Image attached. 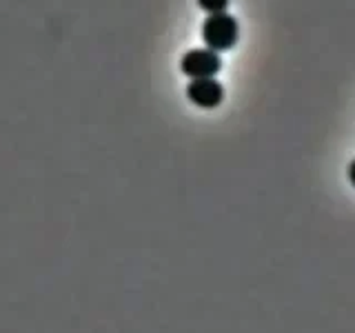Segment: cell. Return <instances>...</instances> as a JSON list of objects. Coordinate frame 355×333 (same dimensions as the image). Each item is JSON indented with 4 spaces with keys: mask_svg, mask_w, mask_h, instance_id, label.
<instances>
[{
    "mask_svg": "<svg viewBox=\"0 0 355 333\" xmlns=\"http://www.w3.org/2000/svg\"><path fill=\"white\" fill-rule=\"evenodd\" d=\"M240 38V25L227 11L222 14H209V18L202 22V40L207 49L211 51H229L236 47Z\"/></svg>",
    "mask_w": 355,
    "mask_h": 333,
    "instance_id": "6da1fadb",
    "label": "cell"
},
{
    "mask_svg": "<svg viewBox=\"0 0 355 333\" xmlns=\"http://www.w3.org/2000/svg\"><path fill=\"white\" fill-rule=\"evenodd\" d=\"M222 69V58L211 49H191L182 56L180 71L187 78H216Z\"/></svg>",
    "mask_w": 355,
    "mask_h": 333,
    "instance_id": "7a4b0ae2",
    "label": "cell"
},
{
    "mask_svg": "<svg viewBox=\"0 0 355 333\" xmlns=\"http://www.w3.org/2000/svg\"><path fill=\"white\" fill-rule=\"evenodd\" d=\"M187 98L200 109H216L225 100V87L216 78H193L187 87Z\"/></svg>",
    "mask_w": 355,
    "mask_h": 333,
    "instance_id": "3957f363",
    "label": "cell"
},
{
    "mask_svg": "<svg viewBox=\"0 0 355 333\" xmlns=\"http://www.w3.org/2000/svg\"><path fill=\"white\" fill-rule=\"evenodd\" d=\"M198 7L207 14H222L229 7V0H198Z\"/></svg>",
    "mask_w": 355,
    "mask_h": 333,
    "instance_id": "277c9868",
    "label": "cell"
},
{
    "mask_svg": "<svg viewBox=\"0 0 355 333\" xmlns=\"http://www.w3.org/2000/svg\"><path fill=\"white\" fill-rule=\"evenodd\" d=\"M349 180H351V185L355 187V160L349 164Z\"/></svg>",
    "mask_w": 355,
    "mask_h": 333,
    "instance_id": "5b68a950",
    "label": "cell"
}]
</instances>
